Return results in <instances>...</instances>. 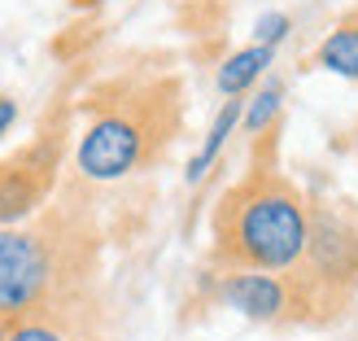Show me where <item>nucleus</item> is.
I'll return each mask as SVG.
<instances>
[{"label":"nucleus","instance_id":"1a4fd4ad","mask_svg":"<svg viewBox=\"0 0 358 341\" xmlns=\"http://www.w3.org/2000/svg\"><path fill=\"white\" fill-rule=\"evenodd\" d=\"M275 62V48L271 44H245L236 53H227L214 70V88H219V97H249L254 88L266 79V70Z\"/></svg>","mask_w":358,"mask_h":341},{"label":"nucleus","instance_id":"39448f33","mask_svg":"<svg viewBox=\"0 0 358 341\" xmlns=\"http://www.w3.org/2000/svg\"><path fill=\"white\" fill-rule=\"evenodd\" d=\"M57 167H62V127L40 132L22 153L0 162V228L27 223L31 214L44 210L52 184H57Z\"/></svg>","mask_w":358,"mask_h":341},{"label":"nucleus","instance_id":"f8f14e48","mask_svg":"<svg viewBox=\"0 0 358 341\" xmlns=\"http://www.w3.org/2000/svg\"><path fill=\"white\" fill-rule=\"evenodd\" d=\"M289 31H293V18L284 13V9H271V13H262L258 22H254V44H271V48H280L284 40H289Z\"/></svg>","mask_w":358,"mask_h":341},{"label":"nucleus","instance_id":"7ed1b4c3","mask_svg":"<svg viewBox=\"0 0 358 341\" xmlns=\"http://www.w3.org/2000/svg\"><path fill=\"white\" fill-rule=\"evenodd\" d=\"M179 132V83L153 79L122 88L118 97L92 105L75 140V175L87 184H114L157 162Z\"/></svg>","mask_w":358,"mask_h":341},{"label":"nucleus","instance_id":"9d476101","mask_svg":"<svg viewBox=\"0 0 358 341\" xmlns=\"http://www.w3.org/2000/svg\"><path fill=\"white\" fill-rule=\"evenodd\" d=\"M241 118H245V97H227L223 105H219V114L210 118V127H206V140L196 145V153L188 158V171H184V179L196 188L201 179L214 171V162L223 158V149H227V140L241 132Z\"/></svg>","mask_w":358,"mask_h":341},{"label":"nucleus","instance_id":"2eb2a0df","mask_svg":"<svg viewBox=\"0 0 358 341\" xmlns=\"http://www.w3.org/2000/svg\"><path fill=\"white\" fill-rule=\"evenodd\" d=\"M354 149H358V127H354Z\"/></svg>","mask_w":358,"mask_h":341},{"label":"nucleus","instance_id":"0eeeda50","mask_svg":"<svg viewBox=\"0 0 358 341\" xmlns=\"http://www.w3.org/2000/svg\"><path fill=\"white\" fill-rule=\"evenodd\" d=\"M9 341H110L92 289H75L9 319Z\"/></svg>","mask_w":358,"mask_h":341},{"label":"nucleus","instance_id":"9b49d317","mask_svg":"<svg viewBox=\"0 0 358 341\" xmlns=\"http://www.w3.org/2000/svg\"><path fill=\"white\" fill-rule=\"evenodd\" d=\"M280 110H284V83H280V79L258 83L254 92L245 97V118H241V132H245V136H266V132L275 127Z\"/></svg>","mask_w":358,"mask_h":341},{"label":"nucleus","instance_id":"f257e3e1","mask_svg":"<svg viewBox=\"0 0 358 341\" xmlns=\"http://www.w3.org/2000/svg\"><path fill=\"white\" fill-rule=\"evenodd\" d=\"M310 245V197L275 167L258 158L214 210V258L223 267L293 272Z\"/></svg>","mask_w":358,"mask_h":341},{"label":"nucleus","instance_id":"20e7f679","mask_svg":"<svg viewBox=\"0 0 358 341\" xmlns=\"http://www.w3.org/2000/svg\"><path fill=\"white\" fill-rule=\"evenodd\" d=\"M301 324H332L358 298V210L345 202H310V245L289 272Z\"/></svg>","mask_w":358,"mask_h":341},{"label":"nucleus","instance_id":"f03ea898","mask_svg":"<svg viewBox=\"0 0 358 341\" xmlns=\"http://www.w3.org/2000/svg\"><path fill=\"white\" fill-rule=\"evenodd\" d=\"M92 267L96 237L75 206H48L0 228V315L17 319L62 293L92 289Z\"/></svg>","mask_w":358,"mask_h":341},{"label":"nucleus","instance_id":"6e6552de","mask_svg":"<svg viewBox=\"0 0 358 341\" xmlns=\"http://www.w3.org/2000/svg\"><path fill=\"white\" fill-rule=\"evenodd\" d=\"M310 66H315V70H328V75H336V79L358 83V5H354L350 13L336 18L332 31L315 44Z\"/></svg>","mask_w":358,"mask_h":341},{"label":"nucleus","instance_id":"ddd939ff","mask_svg":"<svg viewBox=\"0 0 358 341\" xmlns=\"http://www.w3.org/2000/svg\"><path fill=\"white\" fill-rule=\"evenodd\" d=\"M17 127V101L13 97H0V140Z\"/></svg>","mask_w":358,"mask_h":341},{"label":"nucleus","instance_id":"4468645a","mask_svg":"<svg viewBox=\"0 0 358 341\" xmlns=\"http://www.w3.org/2000/svg\"><path fill=\"white\" fill-rule=\"evenodd\" d=\"M0 341H9V319L0 315Z\"/></svg>","mask_w":358,"mask_h":341},{"label":"nucleus","instance_id":"423d86ee","mask_svg":"<svg viewBox=\"0 0 358 341\" xmlns=\"http://www.w3.org/2000/svg\"><path fill=\"white\" fill-rule=\"evenodd\" d=\"M219 302L254 324H301L297 289L289 272H258V267H227L219 276Z\"/></svg>","mask_w":358,"mask_h":341}]
</instances>
